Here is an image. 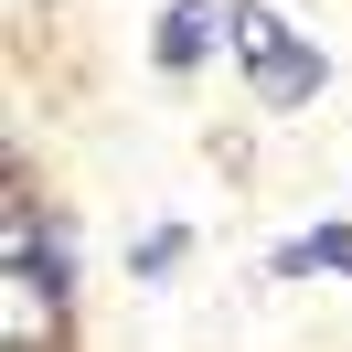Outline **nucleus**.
I'll return each mask as SVG.
<instances>
[{
	"label": "nucleus",
	"mask_w": 352,
	"mask_h": 352,
	"mask_svg": "<svg viewBox=\"0 0 352 352\" xmlns=\"http://www.w3.org/2000/svg\"><path fill=\"white\" fill-rule=\"evenodd\" d=\"M203 32H214L203 11H171V22H160V65H192V54H203Z\"/></svg>",
	"instance_id": "2"
},
{
	"label": "nucleus",
	"mask_w": 352,
	"mask_h": 352,
	"mask_svg": "<svg viewBox=\"0 0 352 352\" xmlns=\"http://www.w3.org/2000/svg\"><path fill=\"white\" fill-rule=\"evenodd\" d=\"M288 267H352V224H331V235H309V245H288Z\"/></svg>",
	"instance_id": "3"
},
{
	"label": "nucleus",
	"mask_w": 352,
	"mask_h": 352,
	"mask_svg": "<svg viewBox=\"0 0 352 352\" xmlns=\"http://www.w3.org/2000/svg\"><path fill=\"white\" fill-rule=\"evenodd\" d=\"M235 43H245V65H256V96H278V107H299V96L320 86V54H309L278 11H235Z\"/></svg>",
	"instance_id": "1"
}]
</instances>
